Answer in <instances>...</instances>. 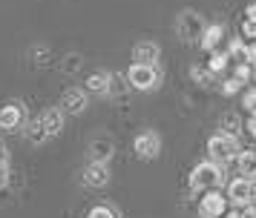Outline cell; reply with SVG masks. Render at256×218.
<instances>
[{
    "label": "cell",
    "instance_id": "6da1fadb",
    "mask_svg": "<svg viewBox=\"0 0 256 218\" xmlns=\"http://www.w3.org/2000/svg\"><path fill=\"white\" fill-rule=\"evenodd\" d=\"M222 164H216V161H202V164H196L193 167V172H190V190L193 193H208V190H216L222 184Z\"/></svg>",
    "mask_w": 256,
    "mask_h": 218
},
{
    "label": "cell",
    "instance_id": "7a4b0ae2",
    "mask_svg": "<svg viewBox=\"0 0 256 218\" xmlns=\"http://www.w3.org/2000/svg\"><path fill=\"white\" fill-rule=\"evenodd\" d=\"M127 80H130V89H138V92H150L162 83V69L156 63H136L127 69Z\"/></svg>",
    "mask_w": 256,
    "mask_h": 218
},
{
    "label": "cell",
    "instance_id": "3957f363",
    "mask_svg": "<svg viewBox=\"0 0 256 218\" xmlns=\"http://www.w3.org/2000/svg\"><path fill=\"white\" fill-rule=\"evenodd\" d=\"M204 29H208V23H204V17H202L198 11H193V9L178 11V17H176V32H178L182 40L196 43V40H202Z\"/></svg>",
    "mask_w": 256,
    "mask_h": 218
},
{
    "label": "cell",
    "instance_id": "277c9868",
    "mask_svg": "<svg viewBox=\"0 0 256 218\" xmlns=\"http://www.w3.org/2000/svg\"><path fill=\"white\" fill-rule=\"evenodd\" d=\"M208 155H210V161H216V164H230V161H236V155H239L236 135L216 132V135L208 141Z\"/></svg>",
    "mask_w": 256,
    "mask_h": 218
},
{
    "label": "cell",
    "instance_id": "5b68a950",
    "mask_svg": "<svg viewBox=\"0 0 256 218\" xmlns=\"http://www.w3.org/2000/svg\"><path fill=\"white\" fill-rule=\"evenodd\" d=\"M224 213H228V195L219 193V190H208V193H202L198 216L202 218H224Z\"/></svg>",
    "mask_w": 256,
    "mask_h": 218
},
{
    "label": "cell",
    "instance_id": "8992f818",
    "mask_svg": "<svg viewBox=\"0 0 256 218\" xmlns=\"http://www.w3.org/2000/svg\"><path fill=\"white\" fill-rule=\"evenodd\" d=\"M26 106L24 103H18V101H12V103H6L3 109H0V129L3 132H18V129H24L26 126Z\"/></svg>",
    "mask_w": 256,
    "mask_h": 218
},
{
    "label": "cell",
    "instance_id": "52a82bcc",
    "mask_svg": "<svg viewBox=\"0 0 256 218\" xmlns=\"http://www.w3.org/2000/svg\"><path fill=\"white\" fill-rule=\"evenodd\" d=\"M228 201L236 204V207L254 204V178H248V175L233 178V181L228 184Z\"/></svg>",
    "mask_w": 256,
    "mask_h": 218
},
{
    "label": "cell",
    "instance_id": "ba28073f",
    "mask_svg": "<svg viewBox=\"0 0 256 218\" xmlns=\"http://www.w3.org/2000/svg\"><path fill=\"white\" fill-rule=\"evenodd\" d=\"M132 149H136V155H138V158L152 161V158H158V152H162V138H158V132L147 129V132L136 135V141H132Z\"/></svg>",
    "mask_w": 256,
    "mask_h": 218
},
{
    "label": "cell",
    "instance_id": "9c48e42d",
    "mask_svg": "<svg viewBox=\"0 0 256 218\" xmlns=\"http://www.w3.org/2000/svg\"><path fill=\"white\" fill-rule=\"evenodd\" d=\"M116 155V144H112V138H92L90 141V147H86V161H98V164H110Z\"/></svg>",
    "mask_w": 256,
    "mask_h": 218
},
{
    "label": "cell",
    "instance_id": "30bf717a",
    "mask_svg": "<svg viewBox=\"0 0 256 218\" xmlns=\"http://www.w3.org/2000/svg\"><path fill=\"white\" fill-rule=\"evenodd\" d=\"M110 164H98V161H86V167L81 172V181L86 187H106L110 184Z\"/></svg>",
    "mask_w": 256,
    "mask_h": 218
},
{
    "label": "cell",
    "instance_id": "8fae6325",
    "mask_svg": "<svg viewBox=\"0 0 256 218\" xmlns=\"http://www.w3.org/2000/svg\"><path fill=\"white\" fill-rule=\"evenodd\" d=\"M86 109V92L84 89H66L60 95V112L64 115H81Z\"/></svg>",
    "mask_w": 256,
    "mask_h": 218
},
{
    "label": "cell",
    "instance_id": "7c38bea8",
    "mask_svg": "<svg viewBox=\"0 0 256 218\" xmlns=\"http://www.w3.org/2000/svg\"><path fill=\"white\" fill-rule=\"evenodd\" d=\"M158 57H162V49L152 40H138V43L132 46V60L136 63H156Z\"/></svg>",
    "mask_w": 256,
    "mask_h": 218
},
{
    "label": "cell",
    "instance_id": "4fadbf2b",
    "mask_svg": "<svg viewBox=\"0 0 256 218\" xmlns=\"http://www.w3.org/2000/svg\"><path fill=\"white\" fill-rule=\"evenodd\" d=\"M24 135H26V141H29L32 147H40V144H46V141H49V132H46V126H44V121H40V118L26 121Z\"/></svg>",
    "mask_w": 256,
    "mask_h": 218
},
{
    "label": "cell",
    "instance_id": "5bb4252c",
    "mask_svg": "<svg viewBox=\"0 0 256 218\" xmlns=\"http://www.w3.org/2000/svg\"><path fill=\"white\" fill-rule=\"evenodd\" d=\"M236 167H239V175H248L256 181V147H248V149H239L236 155Z\"/></svg>",
    "mask_w": 256,
    "mask_h": 218
},
{
    "label": "cell",
    "instance_id": "9a60e30c",
    "mask_svg": "<svg viewBox=\"0 0 256 218\" xmlns=\"http://www.w3.org/2000/svg\"><path fill=\"white\" fill-rule=\"evenodd\" d=\"M222 40H224V26L222 23H210L208 29H204V34H202V46L208 52H213V49H219Z\"/></svg>",
    "mask_w": 256,
    "mask_h": 218
},
{
    "label": "cell",
    "instance_id": "2e32d148",
    "mask_svg": "<svg viewBox=\"0 0 256 218\" xmlns=\"http://www.w3.org/2000/svg\"><path fill=\"white\" fill-rule=\"evenodd\" d=\"M40 121H44V126H46L49 138L60 135V129H64V112H60V106L58 109H46V112L40 115Z\"/></svg>",
    "mask_w": 256,
    "mask_h": 218
},
{
    "label": "cell",
    "instance_id": "e0dca14e",
    "mask_svg": "<svg viewBox=\"0 0 256 218\" xmlns=\"http://www.w3.org/2000/svg\"><path fill=\"white\" fill-rule=\"evenodd\" d=\"M110 78H112V75H110V72H104V69H101V72H92V75H90V80H86V89H90V95H106V92H110Z\"/></svg>",
    "mask_w": 256,
    "mask_h": 218
},
{
    "label": "cell",
    "instance_id": "ac0fdd59",
    "mask_svg": "<svg viewBox=\"0 0 256 218\" xmlns=\"http://www.w3.org/2000/svg\"><path fill=\"white\" fill-rule=\"evenodd\" d=\"M190 75H193V80L196 83H202V86H210L213 83V78H216V72L210 66H202V63H196V66L190 69Z\"/></svg>",
    "mask_w": 256,
    "mask_h": 218
},
{
    "label": "cell",
    "instance_id": "d6986e66",
    "mask_svg": "<svg viewBox=\"0 0 256 218\" xmlns=\"http://www.w3.org/2000/svg\"><path fill=\"white\" fill-rule=\"evenodd\" d=\"M222 132H228V135H239V129H242V121H239V115L236 112H228V115H222Z\"/></svg>",
    "mask_w": 256,
    "mask_h": 218
},
{
    "label": "cell",
    "instance_id": "ffe728a7",
    "mask_svg": "<svg viewBox=\"0 0 256 218\" xmlns=\"http://www.w3.org/2000/svg\"><path fill=\"white\" fill-rule=\"evenodd\" d=\"M228 60H230V52H224V49H213V52H210V60H208V66L213 69L216 75H219L222 69L228 66Z\"/></svg>",
    "mask_w": 256,
    "mask_h": 218
},
{
    "label": "cell",
    "instance_id": "44dd1931",
    "mask_svg": "<svg viewBox=\"0 0 256 218\" xmlns=\"http://www.w3.org/2000/svg\"><path fill=\"white\" fill-rule=\"evenodd\" d=\"M127 86H130L127 75H124V78H118V75H112V78H110V92H106V95H110V98H121V95L127 92Z\"/></svg>",
    "mask_w": 256,
    "mask_h": 218
},
{
    "label": "cell",
    "instance_id": "7402d4cb",
    "mask_svg": "<svg viewBox=\"0 0 256 218\" xmlns=\"http://www.w3.org/2000/svg\"><path fill=\"white\" fill-rule=\"evenodd\" d=\"M86 218H118V213L112 210V207H106V204H98L90 210V216Z\"/></svg>",
    "mask_w": 256,
    "mask_h": 218
},
{
    "label": "cell",
    "instance_id": "603a6c76",
    "mask_svg": "<svg viewBox=\"0 0 256 218\" xmlns=\"http://www.w3.org/2000/svg\"><path fill=\"white\" fill-rule=\"evenodd\" d=\"M60 69H64L66 75L78 72V69H81V55H66V57H64V63H60Z\"/></svg>",
    "mask_w": 256,
    "mask_h": 218
},
{
    "label": "cell",
    "instance_id": "cb8c5ba5",
    "mask_svg": "<svg viewBox=\"0 0 256 218\" xmlns=\"http://www.w3.org/2000/svg\"><path fill=\"white\" fill-rule=\"evenodd\" d=\"M242 86H244V83H242L239 78H228L224 83H222V92H224V95H236Z\"/></svg>",
    "mask_w": 256,
    "mask_h": 218
},
{
    "label": "cell",
    "instance_id": "d4e9b609",
    "mask_svg": "<svg viewBox=\"0 0 256 218\" xmlns=\"http://www.w3.org/2000/svg\"><path fill=\"white\" fill-rule=\"evenodd\" d=\"M242 106H248L250 112L256 109V86H250V89L242 92Z\"/></svg>",
    "mask_w": 256,
    "mask_h": 218
},
{
    "label": "cell",
    "instance_id": "484cf974",
    "mask_svg": "<svg viewBox=\"0 0 256 218\" xmlns=\"http://www.w3.org/2000/svg\"><path fill=\"white\" fill-rule=\"evenodd\" d=\"M242 37H244V40H256V20L248 17V20L242 23Z\"/></svg>",
    "mask_w": 256,
    "mask_h": 218
},
{
    "label": "cell",
    "instance_id": "4316f807",
    "mask_svg": "<svg viewBox=\"0 0 256 218\" xmlns=\"http://www.w3.org/2000/svg\"><path fill=\"white\" fill-rule=\"evenodd\" d=\"M32 57H35V63H46L49 49H40V46H35V49H32Z\"/></svg>",
    "mask_w": 256,
    "mask_h": 218
},
{
    "label": "cell",
    "instance_id": "83f0119b",
    "mask_svg": "<svg viewBox=\"0 0 256 218\" xmlns=\"http://www.w3.org/2000/svg\"><path fill=\"white\" fill-rule=\"evenodd\" d=\"M248 132H250V135L256 138V109L250 112V121H248Z\"/></svg>",
    "mask_w": 256,
    "mask_h": 218
},
{
    "label": "cell",
    "instance_id": "f1b7e54d",
    "mask_svg": "<svg viewBox=\"0 0 256 218\" xmlns=\"http://www.w3.org/2000/svg\"><path fill=\"white\" fill-rule=\"evenodd\" d=\"M9 161V152H6V144H3V138H0V164H6Z\"/></svg>",
    "mask_w": 256,
    "mask_h": 218
},
{
    "label": "cell",
    "instance_id": "f546056e",
    "mask_svg": "<svg viewBox=\"0 0 256 218\" xmlns=\"http://www.w3.org/2000/svg\"><path fill=\"white\" fill-rule=\"evenodd\" d=\"M6 175H9V170H6V164H0V187L6 184Z\"/></svg>",
    "mask_w": 256,
    "mask_h": 218
},
{
    "label": "cell",
    "instance_id": "4dcf8cb0",
    "mask_svg": "<svg viewBox=\"0 0 256 218\" xmlns=\"http://www.w3.org/2000/svg\"><path fill=\"white\" fill-rule=\"evenodd\" d=\"M248 17H250V20H256V3H250V6H248Z\"/></svg>",
    "mask_w": 256,
    "mask_h": 218
},
{
    "label": "cell",
    "instance_id": "1f68e13d",
    "mask_svg": "<svg viewBox=\"0 0 256 218\" xmlns=\"http://www.w3.org/2000/svg\"><path fill=\"white\" fill-rule=\"evenodd\" d=\"M224 218H242V213H228Z\"/></svg>",
    "mask_w": 256,
    "mask_h": 218
},
{
    "label": "cell",
    "instance_id": "d6a6232c",
    "mask_svg": "<svg viewBox=\"0 0 256 218\" xmlns=\"http://www.w3.org/2000/svg\"><path fill=\"white\" fill-rule=\"evenodd\" d=\"M254 204H256V181H254Z\"/></svg>",
    "mask_w": 256,
    "mask_h": 218
}]
</instances>
